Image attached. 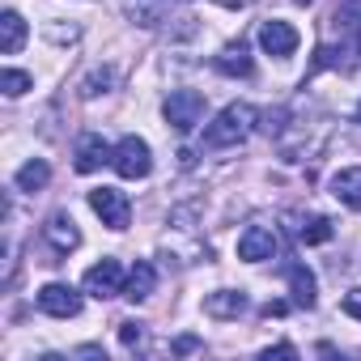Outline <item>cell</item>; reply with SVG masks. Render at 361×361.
I'll use <instances>...</instances> for the list:
<instances>
[{"label":"cell","mask_w":361,"mask_h":361,"mask_svg":"<svg viewBox=\"0 0 361 361\" xmlns=\"http://www.w3.org/2000/svg\"><path fill=\"white\" fill-rule=\"evenodd\" d=\"M255 106H247V102H230V106H221L217 111V119L204 128V149H230V145H238V140H247L251 132H255Z\"/></svg>","instance_id":"6da1fadb"},{"label":"cell","mask_w":361,"mask_h":361,"mask_svg":"<svg viewBox=\"0 0 361 361\" xmlns=\"http://www.w3.org/2000/svg\"><path fill=\"white\" fill-rule=\"evenodd\" d=\"M115 170H119V178H149L153 174V149H149V140L145 136H123L119 145H115V161H111Z\"/></svg>","instance_id":"7a4b0ae2"},{"label":"cell","mask_w":361,"mask_h":361,"mask_svg":"<svg viewBox=\"0 0 361 361\" xmlns=\"http://www.w3.org/2000/svg\"><path fill=\"white\" fill-rule=\"evenodd\" d=\"M161 115H166V123H170L174 132H192V128L204 119V94H200V90H174V94L166 98Z\"/></svg>","instance_id":"3957f363"},{"label":"cell","mask_w":361,"mask_h":361,"mask_svg":"<svg viewBox=\"0 0 361 361\" xmlns=\"http://www.w3.org/2000/svg\"><path fill=\"white\" fill-rule=\"evenodd\" d=\"M90 209L102 217V226H111V230H128V221H132V204H128V196L119 192V188H94L90 192Z\"/></svg>","instance_id":"277c9868"},{"label":"cell","mask_w":361,"mask_h":361,"mask_svg":"<svg viewBox=\"0 0 361 361\" xmlns=\"http://www.w3.org/2000/svg\"><path fill=\"white\" fill-rule=\"evenodd\" d=\"M123 264L119 259H102V264H94L90 272H85V281H81V289L90 293V298H98V302H106V298H119L123 293Z\"/></svg>","instance_id":"5b68a950"},{"label":"cell","mask_w":361,"mask_h":361,"mask_svg":"<svg viewBox=\"0 0 361 361\" xmlns=\"http://www.w3.org/2000/svg\"><path fill=\"white\" fill-rule=\"evenodd\" d=\"M43 243L51 247V255H56V264H60V259H68V255L81 247V230H77V221H73L68 213H51L47 226H43Z\"/></svg>","instance_id":"8992f818"},{"label":"cell","mask_w":361,"mask_h":361,"mask_svg":"<svg viewBox=\"0 0 361 361\" xmlns=\"http://www.w3.org/2000/svg\"><path fill=\"white\" fill-rule=\"evenodd\" d=\"M35 302H39V310L51 314V319H77V314H81V293H77L73 285H60V281L43 285Z\"/></svg>","instance_id":"52a82bcc"},{"label":"cell","mask_w":361,"mask_h":361,"mask_svg":"<svg viewBox=\"0 0 361 361\" xmlns=\"http://www.w3.org/2000/svg\"><path fill=\"white\" fill-rule=\"evenodd\" d=\"M272 255H276V230H268V226H247V230L238 234V259L264 264V259H272Z\"/></svg>","instance_id":"ba28073f"},{"label":"cell","mask_w":361,"mask_h":361,"mask_svg":"<svg viewBox=\"0 0 361 361\" xmlns=\"http://www.w3.org/2000/svg\"><path fill=\"white\" fill-rule=\"evenodd\" d=\"M73 157H77V161H73L77 174H94V170H102L106 161H115V149H111L98 132H85V136L77 140V153H73Z\"/></svg>","instance_id":"9c48e42d"},{"label":"cell","mask_w":361,"mask_h":361,"mask_svg":"<svg viewBox=\"0 0 361 361\" xmlns=\"http://www.w3.org/2000/svg\"><path fill=\"white\" fill-rule=\"evenodd\" d=\"M298 43H302V39H298V30H293L289 22H276V18H272V22H264V26H259V47H264L268 56H276V60L293 56V51H298Z\"/></svg>","instance_id":"30bf717a"},{"label":"cell","mask_w":361,"mask_h":361,"mask_svg":"<svg viewBox=\"0 0 361 361\" xmlns=\"http://www.w3.org/2000/svg\"><path fill=\"white\" fill-rule=\"evenodd\" d=\"M285 281H289L293 306H298V310H314V302H319V281H314V272H310L306 264H289V268H285Z\"/></svg>","instance_id":"8fae6325"},{"label":"cell","mask_w":361,"mask_h":361,"mask_svg":"<svg viewBox=\"0 0 361 361\" xmlns=\"http://www.w3.org/2000/svg\"><path fill=\"white\" fill-rule=\"evenodd\" d=\"M204 314L209 319H238V314H247V293L243 289H217L204 298Z\"/></svg>","instance_id":"7c38bea8"},{"label":"cell","mask_w":361,"mask_h":361,"mask_svg":"<svg viewBox=\"0 0 361 361\" xmlns=\"http://www.w3.org/2000/svg\"><path fill=\"white\" fill-rule=\"evenodd\" d=\"M213 68L221 77H251L255 73V60L247 56V43H230L221 56H213Z\"/></svg>","instance_id":"4fadbf2b"},{"label":"cell","mask_w":361,"mask_h":361,"mask_svg":"<svg viewBox=\"0 0 361 361\" xmlns=\"http://www.w3.org/2000/svg\"><path fill=\"white\" fill-rule=\"evenodd\" d=\"M153 289H157V268H153L149 259H136V268H132L128 281H123V298H128V302H145Z\"/></svg>","instance_id":"5bb4252c"},{"label":"cell","mask_w":361,"mask_h":361,"mask_svg":"<svg viewBox=\"0 0 361 361\" xmlns=\"http://www.w3.org/2000/svg\"><path fill=\"white\" fill-rule=\"evenodd\" d=\"M26 18L18 13V9H5V13H0V51H5V56H18L22 51V43H26Z\"/></svg>","instance_id":"9a60e30c"},{"label":"cell","mask_w":361,"mask_h":361,"mask_svg":"<svg viewBox=\"0 0 361 361\" xmlns=\"http://www.w3.org/2000/svg\"><path fill=\"white\" fill-rule=\"evenodd\" d=\"M331 196L348 209H361V166H344L340 174H331Z\"/></svg>","instance_id":"2e32d148"},{"label":"cell","mask_w":361,"mask_h":361,"mask_svg":"<svg viewBox=\"0 0 361 361\" xmlns=\"http://www.w3.org/2000/svg\"><path fill=\"white\" fill-rule=\"evenodd\" d=\"M18 192H43L47 183H51V166L43 161V157H35V161H26L22 170H18Z\"/></svg>","instance_id":"e0dca14e"},{"label":"cell","mask_w":361,"mask_h":361,"mask_svg":"<svg viewBox=\"0 0 361 361\" xmlns=\"http://www.w3.org/2000/svg\"><path fill=\"white\" fill-rule=\"evenodd\" d=\"M336 26H344L353 51L361 56V0H344V5L336 9Z\"/></svg>","instance_id":"ac0fdd59"},{"label":"cell","mask_w":361,"mask_h":361,"mask_svg":"<svg viewBox=\"0 0 361 361\" xmlns=\"http://www.w3.org/2000/svg\"><path fill=\"white\" fill-rule=\"evenodd\" d=\"M336 230H331V221L327 217H302L298 221V238L306 243V247H319V243H327Z\"/></svg>","instance_id":"d6986e66"},{"label":"cell","mask_w":361,"mask_h":361,"mask_svg":"<svg viewBox=\"0 0 361 361\" xmlns=\"http://www.w3.org/2000/svg\"><path fill=\"white\" fill-rule=\"evenodd\" d=\"M0 90H5V98H22L26 90H35V77L22 68H5L0 73Z\"/></svg>","instance_id":"ffe728a7"},{"label":"cell","mask_w":361,"mask_h":361,"mask_svg":"<svg viewBox=\"0 0 361 361\" xmlns=\"http://www.w3.org/2000/svg\"><path fill=\"white\" fill-rule=\"evenodd\" d=\"M111 85H115V73H111V68H94L77 90H81V98H98V94H106Z\"/></svg>","instance_id":"44dd1931"},{"label":"cell","mask_w":361,"mask_h":361,"mask_svg":"<svg viewBox=\"0 0 361 361\" xmlns=\"http://www.w3.org/2000/svg\"><path fill=\"white\" fill-rule=\"evenodd\" d=\"M140 336H145V327H140L136 319H123V323H119V340H123L128 348H136V344H140Z\"/></svg>","instance_id":"7402d4cb"},{"label":"cell","mask_w":361,"mask_h":361,"mask_svg":"<svg viewBox=\"0 0 361 361\" xmlns=\"http://www.w3.org/2000/svg\"><path fill=\"white\" fill-rule=\"evenodd\" d=\"M204 348V340L200 336H178L174 344H170V353H178V357H188V353H200Z\"/></svg>","instance_id":"603a6c76"},{"label":"cell","mask_w":361,"mask_h":361,"mask_svg":"<svg viewBox=\"0 0 361 361\" xmlns=\"http://www.w3.org/2000/svg\"><path fill=\"white\" fill-rule=\"evenodd\" d=\"M340 310H344L348 319H361V289H348L344 302H340Z\"/></svg>","instance_id":"cb8c5ba5"},{"label":"cell","mask_w":361,"mask_h":361,"mask_svg":"<svg viewBox=\"0 0 361 361\" xmlns=\"http://www.w3.org/2000/svg\"><path fill=\"white\" fill-rule=\"evenodd\" d=\"M128 18H132L136 26H157V22H161V13H157V9H145V5H140V9H132Z\"/></svg>","instance_id":"d4e9b609"},{"label":"cell","mask_w":361,"mask_h":361,"mask_svg":"<svg viewBox=\"0 0 361 361\" xmlns=\"http://www.w3.org/2000/svg\"><path fill=\"white\" fill-rule=\"evenodd\" d=\"M264 357L272 361V357H298V348L293 344H272V348H264Z\"/></svg>","instance_id":"484cf974"},{"label":"cell","mask_w":361,"mask_h":361,"mask_svg":"<svg viewBox=\"0 0 361 361\" xmlns=\"http://www.w3.org/2000/svg\"><path fill=\"white\" fill-rule=\"evenodd\" d=\"M264 314H268V319H281V314H289V302H268Z\"/></svg>","instance_id":"4316f807"},{"label":"cell","mask_w":361,"mask_h":361,"mask_svg":"<svg viewBox=\"0 0 361 361\" xmlns=\"http://www.w3.org/2000/svg\"><path fill=\"white\" fill-rule=\"evenodd\" d=\"M77 357H106V353H102V344H81Z\"/></svg>","instance_id":"83f0119b"},{"label":"cell","mask_w":361,"mask_h":361,"mask_svg":"<svg viewBox=\"0 0 361 361\" xmlns=\"http://www.w3.org/2000/svg\"><path fill=\"white\" fill-rule=\"evenodd\" d=\"M217 5H226V9H247L251 0H217Z\"/></svg>","instance_id":"f1b7e54d"},{"label":"cell","mask_w":361,"mask_h":361,"mask_svg":"<svg viewBox=\"0 0 361 361\" xmlns=\"http://www.w3.org/2000/svg\"><path fill=\"white\" fill-rule=\"evenodd\" d=\"M357 123H361V106H357Z\"/></svg>","instance_id":"f546056e"},{"label":"cell","mask_w":361,"mask_h":361,"mask_svg":"<svg viewBox=\"0 0 361 361\" xmlns=\"http://www.w3.org/2000/svg\"><path fill=\"white\" fill-rule=\"evenodd\" d=\"M298 5H310V0H298Z\"/></svg>","instance_id":"4dcf8cb0"}]
</instances>
